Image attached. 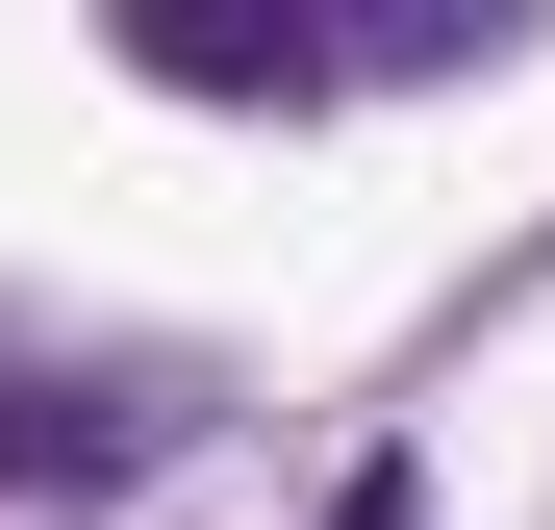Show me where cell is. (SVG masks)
I'll return each instance as SVG.
<instances>
[{
    "label": "cell",
    "mask_w": 555,
    "mask_h": 530,
    "mask_svg": "<svg viewBox=\"0 0 555 530\" xmlns=\"http://www.w3.org/2000/svg\"><path fill=\"white\" fill-rule=\"evenodd\" d=\"M177 429H203V353H51V328H0V505H102Z\"/></svg>",
    "instance_id": "7a4b0ae2"
},
{
    "label": "cell",
    "mask_w": 555,
    "mask_h": 530,
    "mask_svg": "<svg viewBox=\"0 0 555 530\" xmlns=\"http://www.w3.org/2000/svg\"><path fill=\"white\" fill-rule=\"evenodd\" d=\"M530 0H353V26H304V0H127V76H177V102H404V76H505Z\"/></svg>",
    "instance_id": "6da1fadb"
}]
</instances>
